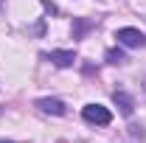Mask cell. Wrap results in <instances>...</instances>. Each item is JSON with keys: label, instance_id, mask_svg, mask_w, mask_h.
<instances>
[{"label": "cell", "instance_id": "cell-7", "mask_svg": "<svg viewBox=\"0 0 146 143\" xmlns=\"http://www.w3.org/2000/svg\"><path fill=\"white\" fill-rule=\"evenodd\" d=\"M129 132H132V138H138V140H143V135H146V132H143V126H138V124H132V126H129Z\"/></svg>", "mask_w": 146, "mask_h": 143}, {"label": "cell", "instance_id": "cell-4", "mask_svg": "<svg viewBox=\"0 0 146 143\" xmlns=\"http://www.w3.org/2000/svg\"><path fill=\"white\" fill-rule=\"evenodd\" d=\"M112 101H115V107L121 109L124 115H132L135 112V101H132V95H127L124 90H115L112 93Z\"/></svg>", "mask_w": 146, "mask_h": 143}, {"label": "cell", "instance_id": "cell-5", "mask_svg": "<svg viewBox=\"0 0 146 143\" xmlns=\"http://www.w3.org/2000/svg\"><path fill=\"white\" fill-rule=\"evenodd\" d=\"M36 107L42 109V112H51V115H65V104L59 98H39Z\"/></svg>", "mask_w": 146, "mask_h": 143}, {"label": "cell", "instance_id": "cell-9", "mask_svg": "<svg viewBox=\"0 0 146 143\" xmlns=\"http://www.w3.org/2000/svg\"><path fill=\"white\" fill-rule=\"evenodd\" d=\"M0 143H14V140H0Z\"/></svg>", "mask_w": 146, "mask_h": 143}, {"label": "cell", "instance_id": "cell-8", "mask_svg": "<svg viewBox=\"0 0 146 143\" xmlns=\"http://www.w3.org/2000/svg\"><path fill=\"white\" fill-rule=\"evenodd\" d=\"M87 28H90V23H84V20H79V23H76V36H79V34H84Z\"/></svg>", "mask_w": 146, "mask_h": 143}, {"label": "cell", "instance_id": "cell-2", "mask_svg": "<svg viewBox=\"0 0 146 143\" xmlns=\"http://www.w3.org/2000/svg\"><path fill=\"white\" fill-rule=\"evenodd\" d=\"M115 39H118V45H124V48H146V36L138 31V28H118L115 31Z\"/></svg>", "mask_w": 146, "mask_h": 143}, {"label": "cell", "instance_id": "cell-3", "mask_svg": "<svg viewBox=\"0 0 146 143\" xmlns=\"http://www.w3.org/2000/svg\"><path fill=\"white\" fill-rule=\"evenodd\" d=\"M48 62L56 65V68H70L73 62H76V54L73 51H51L48 54Z\"/></svg>", "mask_w": 146, "mask_h": 143}, {"label": "cell", "instance_id": "cell-1", "mask_svg": "<svg viewBox=\"0 0 146 143\" xmlns=\"http://www.w3.org/2000/svg\"><path fill=\"white\" fill-rule=\"evenodd\" d=\"M82 118L87 121V124H96V126H107L112 121V112L107 107H101V104H87V107L82 109Z\"/></svg>", "mask_w": 146, "mask_h": 143}, {"label": "cell", "instance_id": "cell-6", "mask_svg": "<svg viewBox=\"0 0 146 143\" xmlns=\"http://www.w3.org/2000/svg\"><path fill=\"white\" fill-rule=\"evenodd\" d=\"M107 62L110 65H124L127 56H124V51H115V48H112V51H107Z\"/></svg>", "mask_w": 146, "mask_h": 143}]
</instances>
